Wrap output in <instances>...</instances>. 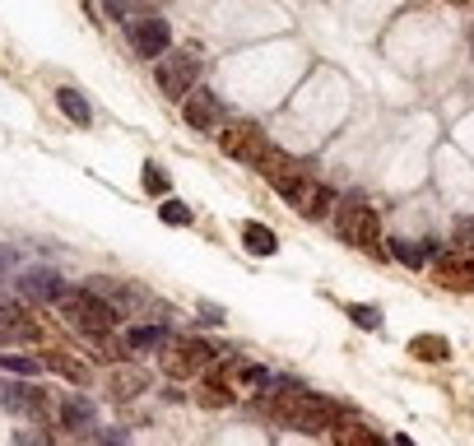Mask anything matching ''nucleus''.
Returning a JSON list of instances; mask_svg holds the SVG:
<instances>
[{"label":"nucleus","mask_w":474,"mask_h":446,"mask_svg":"<svg viewBox=\"0 0 474 446\" xmlns=\"http://www.w3.org/2000/svg\"><path fill=\"white\" fill-rule=\"evenodd\" d=\"M409 354L428 358V362H446L451 358V344L442 335H419V339H409Z\"/></svg>","instance_id":"20"},{"label":"nucleus","mask_w":474,"mask_h":446,"mask_svg":"<svg viewBox=\"0 0 474 446\" xmlns=\"http://www.w3.org/2000/svg\"><path fill=\"white\" fill-rule=\"evenodd\" d=\"M19 293L33 298V302H47V307H60V298H66L70 289L52 270H24V275H19Z\"/></svg>","instance_id":"10"},{"label":"nucleus","mask_w":474,"mask_h":446,"mask_svg":"<svg viewBox=\"0 0 474 446\" xmlns=\"http://www.w3.org/2000/svg\"><path fill=\"white\" fill-rule=\"evenodd\" d=\"M144 191H149V195H158V200H163V195H168V191H173V177H168V172H163L158 163H144Z\"/></svg>","instance_id":"23"},{"label":"nucleus","mask_w":474,"mask_h":446,"mask_svg":"<svg viewBox=\"0 0 474 446\" xmlns=\"http://www.w3.org/2000/svg\"><path fill=\"white\" fill-rule=\"evenodd\" d=\"M200 79V47H181V52H163L154 84L163 89V98H187Z\"/></svg>","instance_id":"4"},{"label":"nucleus","mask_w":474,"mask_h":446,"mask_svg":"<svg viewBox=\"0 0 474 446\" xmlns=\"http://www.w3.org/2000/svg\"><path fill=\"white\" fill-rule=\"evenodd\" d=\"M219 149L233 158V163H256V158L270 149V139H265L261 126H252V121H237V126H229L219 135Z\"/></svg>","instance_id":"5"},{"label":"nucleus","mask_w":474,"mask_h":446,"mask_svg":"<svg viewBox=\"0 0 474 446\" xmlns=\"http://www.w3.org/2000/svg\"><path fill=\"white\" fill-rule=\"evenodd\" d=\"M56 108L66 112L75 126H89V121H93V103L79 89H56Z\"/></svg>","instance_id":"15"},{"label":"nucleus","mask_w":474,"mask_h":446,"mask_svg":"<svg viewBox=\"0 0 474 446\" xmlns=\"http://www.w3.org/2000/svg\"><path fill=\"white\" fill-rule=\"evenodd\" d=\"M158 362H163V372H168V377L187 381V377H200L214 362V344L200 339V335H177V339H168L158 349Z\"/></svg>","instance_id":"2"},{"label":"nucleus","mask_w":474,"mask_h":446,"mask_svg":"<svg viewBox=\"0 0 474 446\" xmlns=\"http://www.w3.org/2000/svg\"><path fill=\"white\" fill-rule=\"evenodd\" d=\"M121 339H126V354H149V349H163V344H168V331L163 326H135Z\"/></svg>","instance_id":"16"},{"label":"nucleus","mask_w":474,"mask_h":446,"mask_svg":"<svg viewBox=\"0 0 474 446\" xmlns=\"http://www.w3.org/2000/svg\"><path fill=\"white\" fill-rule=\"evenodd\" d=\"M60 423H66V428L70 433H84V428H93V404L89 400H66V404H60Z\"/></svg>","instance_id":"19"},{"label":"nucleus","mask_w":474,"mask_h":446,"mask_svg":"<svg viewBox=\"0 0 474 446\" xmlns=\"http://www.w3.org/2000/svg\"><path fill=\"white\" fill-rule=\"evenodd\" d=\"M0 372H14V377H37L43 372V358H24V354H0Z\"/></svg>","instance_id":"21"},{"label":"nucleus","mask_w":474,"mask_h":446,"mask_svg":"<svg viewBox=\"0 0 474 446\" xmlns=\"http://www.w3.org/2000/svg\"><path fill=\"white\" fill-rule=\"evenodd\" d=\"M131 5H135V0H102V10H108V19H116V24H126Z\"/></svg>","instance_id":"26"},{"label":"nucleus","mask_w":474,"mask_h":446,"mask_svg":"<svg viewBox=\"0 0 474 446\" xmlns=\"http://www.w3.org/2000/svg\"><path fill=\"white\" fill-rule=\"evenodd\" d=\"M242 247L252 251V256H275L279 251V237L265 228V223H246V228H242Z\"/></svg>","instance_id":"17"},{"label":"nucleus","mask_w":474,"mask_h":446,"mask_svg":"<svg viewBox=\"0 0 474 446\" xmlns=\"http://www.w3.org/2000/svg\"><path fill=\"white\" fill-rule=\"evenodd\" d=\"M135 5H144V10H158V5H168V0H135Z\"/></svg>","instance_id":"28"},{"label":"nucleus","mask_w":474,"mask_h":446,"mask_svg":"<svg viewBox=\"0 0 474 446\" xmlns=\"http://www.w3.org/2000/svg\"><path fill=\"white\" fill-rule=\"evenodd\" d=\"M60 307H66L70 326L84 335V339L112 335V331H116V316H121L108 298H98V289H70L66 298H60Z\"/></svg>","instance_id":"1"},{"label":"nucleus","mask_w":474,"mask_h":446,"mask_svg":"<svg viewBox=\"0 0 474 446\" xmlns=\"http://www.w3.org/2000/svg\"><path fill=\"white\" fill-rule=\"evenodd\" d=\"M349 312V321L354 326H363V331H382V312L377 307H344Z\"/></svg>","instance_id":"25"},{"label":"nucleus","mask_w":474,"mask_h":446,"mask_svg":"<svg viewBox=\"0 0 474 446\" xmlns=\"http://www.w3.org/2000/svg\"><path fill=\"white\" fill-rule=\"evenodd\" d=\"M196 400H200V410H233V404H237V381L229 372H210V368H205Z\"/></svg>","instance_id":"8"},{"label":"nucleus","mask_w":474,"mask_h":446,"mask_svg":"<svg viewBox=\"0 0 474 446\" xmlns=\"http://www.w3.org/2000/svg\"><path fill=\"white\" fill-rule=\"evenodd\" d=\"M335 233L349 242V247H363V251H373L382 256V219L377 210H367L363 200H344V205L335 210Z\"/></svg>","instance_id":"3"},{"label":"nucleus","mask_w":474,"mask_h":446,"mask_svg":"<svg viewBox=\"0 0 474 446\" xmlns=\"http://www.w3.org/2000/svg\"><path fill=\"white\" fill-rule=\"evenodd\" d=\"M163 223H168V228H187V223H191V210L187 205H181V200H163Z\"/></svg>","instance_id":"24"},{"label":"nucleus","mask_w":474,"mask_h":446,"mask_svg":"<svg viewBox=\"0 0 474 446\" xmlns=\"http://www.w3.org/2000/svg\"><path fill=\"white\" fill-rule=\"evenodd\" d=\"M0 400L10 404L14 414H33V418H43V414H52V395L43 391V386H24V381H19V386H0Z\"/></svg>","instance_id":"11"},{"label":"nucleus","mask_w":474,"mask_h":446,"mask_svg":"<svg viewBox=\"0 0 474 446\" xmlns=\"http://www.w3.org/2000/svg\"><path fill=\"white\" fill-rule=\"evenodd\" d=\"M43 368H52V372H60L66 381H75V386H89V362L84 358H75V354H66V349H47L43 354Z\"/></svg>","instance_id":"13"},{"label":"nucleus","mask_w":474,"mask_h":446,"mask_svg":"<svg viewBox=\"0 0 474 446\" xmlns=\"http://www.w3.org/2000/svg\"><path fill=\"white\" fill-rule=\"evenodd\" d=\"M168 47H173V28H168V19L149 14V19H140V24H131V52H135V56L158 60Z\"/></svg>","instance_id":"6"},{"label":"nucleus","mask_w":474,"mask_h":446,"mask_svg":"<svg viewBox=\"0 0 474 446\" xmlns=\"http://www.w3.org/2000/svg\"><path fill=\"white\" fill-rule=\"evenodd\" d=\"M331 433H335V442H340V446H349V442H363V446H382V433L363 428V423L354 418V410H349V414H340V418L331 423Z\"/></svg>","instance_id":"14"},{"label":"nucleus","mask_w":474,"mask_h":446,"mask_svg":"<svg viewBox=\"0 0 474 446\" xmlns=\"http://www.w3.org/2000/svg\"><path fill=\"white\" fill-rule=\"evenodd\" d=\"M140 391H149V372H140V368H121L112 372V400H131Z\"/></svg>","instance_id":"18"},{"label":"nucleus","mask_w":474,"mask_h":446,"mask_svg":"<svg viewBox=\"0 0 474 446\" xmlns=\"http://www.w3.org/2000/svg\"><path fill=\"white\" fill-rule=\"evenodd\" d=\"M386 251L400 260V266H409V270H423V266H432V260H438L442 251H438V242H409V237H390L386 242Z\"/></svg>","instance_id":"12"},{"label":"nucleus","mask_w":474,"mask_h":446,"mask_svg":"<svg viewBox=\"0 0 474 446\" xmlns=\"http://www.w3.org/2000/svg\"><path fill=\"white\" fill-rule=\"evenodd\" d=\"M451 237H456V247L474 242V219H456V228H451Z\"/></svg>","instance_id":"27"},{"label":"nucleus","mask_w":474,"mask_h":446,"mask_svg":"<svg viewBox=\"0 0 474 446\" xmlns=\"http://www.w3.org/2000/svg\"><path fill=\"white\" fill-rule=\"evenodd\" d=\"M331 205H335V191H331V187H321V181H317L312 195H307V205H302V214H307V219H321Z\"/></svg>","instance_id":"22"},{"label":"nucleus","mask_w":474,"mask_h":446,"mask_svg":"<svg viewBox=\"0 0 474 446\" xmlns=\"http://www.w3.org/2000/svg\"><path fill=\"white\" fill-rule=\"evenodd\" d=\"M432 275H438L442 289H474V256L470 251H451V256H438L432 260Z\"/></svg>","instance_id":"9"},{"label":"nucleus","mask_w":474,"mask_h":446,"mask_svg":"<svg viewBox=\"0 0 474 446\" xmlns=\"http://www.w3.org/2000/svg\"><path fill=\"white\" fill-rule=\"evenodd\" d=\"M181 116H187V126L191 131H219V121H223V108H219V98L210 89H191L187 98H181Z\"/></svg>","instance_id":"7"}]
</instances>
